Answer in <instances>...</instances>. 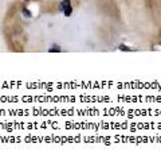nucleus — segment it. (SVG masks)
<instances>
[{
	"mask_svg": "<svg viewBox=\"0 0 161 159\" xmlns=\"http://www.w3.org/2000/svg\"><path fill=\"white\" fill-rule=\"evenodd\" d=\"M59 9L63 12L66 16H70L71 12H73V8H71V1L70 0H63L59 6Z\"/></svg>",
	"mask_w": 161,
	"mask_h": 159,
	"instance_id": "nucleus-1",
	"label": "nucleus"
},
{
	"mask_svg": "<svg viewBox=\"0 0 161 159\" xmlns=\"http://www.w3.org/2000/svg\"><path fill=\"white\" fill-rule=\"evenodd\" d=\"M48 51H50V53H56V51H61V47H58V46H53Z\"/></svg>",
	"mask_w": 161,
	"mask_h": 159,
	"instance_id": "nucleus-2",
	"label": "nucleus"
},
{
	"mask_svg": "<svg viewBox=\"0 0 161 159\" xmlns=\"http://www.w3.org/2000/svg\"><path fill=\"white\" fill-rule=\"evenodd\" d=\"M120 50H125V51H133V49H129L128 46H125V44H121L120 46Z\"/></svg>",
	"mask_w": 161,
	"mask_h": 159,
	"instance_id": "nucleus-3",
	"label": "nucleus"
}]
</instances>
